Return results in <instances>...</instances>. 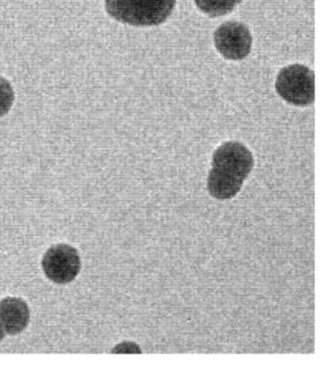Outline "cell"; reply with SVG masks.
<instances>
[{"mask_svg": "<svg viewBox=\"0 0 323 365\" xmlns=\"http://www.w3.org/2000/svg\"><path fill=\"white\" fill-rule=\"evenodd\" d=\"M212 165L207 176V190L216 200H226L240 192L252 170L255 159L242 143L227 142L213 153Z\"/></svg>", "mask_w": 323, "mask_h": 365, "instance_id": "obj_1", "label": "cell"}, {"mask_svg": "<svg viewBox=\"0 0 323 365\" xmlns=\"http://www.w3.org/2000/svg\"><path fill=\"white\" fill-rule=\"evenodd\" d=\"M177 0H106L109 16L137 27L158 26L171 16Z\"/></svg>", "mask_w": 323, "mask_h": 365, "instance_id": "obj_2", "label": "cell"}, {"mask_svg": "<svg viewBox=\"0 0 323 365\" xmlns=\"http://www.w3.org/2000/svg\"><path fill=\"white\" fill-rule=\"evenodd\" d=\"M275 88L285 102L297 106H309L315 101V74L307 66H288L280 71Z\"/></svg>", "mask_w": 323, "mask_h": 365, "instance_id": "obj_3", "label": "cell"}, {"mask_svg": "<svg viewBox=\"0 0 323 365\" xmlns=\"http://www.w3.org/2000/svg\"><path fill=\"white\" fill-rule=\"evenodd\" d=\"M215 45L224 58L238 61L246 58L252 51V34L243 23L225 22L215 31Z\"/></svg>", "mask_w": 323, "mask_h": 365, "instance_id": "obj_4", "label": "cell"}, {"mask_svg": "<svg viewBox=\"0 0 323 365\" xmlns=\"http://www.w3.org/2000/svg\"><path fill=\"white\" fill-rule=\"evenodd\" d=\"M42 267L47 277L54 283H69L79 274V254L72 247L59 244L48 250L43 257Z\"/></svg>", "mask_w": 323, "mask_h": 365, "instance_id": "obj_5", "label": "cell"}, {"mask_svg": "<svg viewBox=\"0 0 323 365\" xmlns=\"http://www.w3.org/2000/svg\"><path fill=\"white\" fill-rule=\"evenodd\" d=\"M30 309L22 299L8 297L0 302V323L9 335H16L27 327Z\"/></svg>", "mask_w": 323, "mask_h": 365, "instance_id": "obj_6", "label": "cell"}, {"mask_svg": "<svg viewBox=\"0 0 323 365\" xmlns=\"http://www.w3.org/2000/svg\"><path fill=\"white\" fill-rule=\"evenodd\" d=\"M242 0H195L199 10L210 17L225 16L235 10Z\"/></svg>", "mask_w": 323, "mask_h": 365, "instance_id": "obj_7", "label": "cell"}, {"mask_svg": "<svg viewBox=\"0 0 323 365\" xmlns=\"http://www.w3.org/2000/svg\"><path fill=\"white\" fill-rule=\"evenodd\" d=\"M14 94L10 83L0 77V116L7 114L13 106Z\"/></svg>", "mask_w": 323, "mask_h": 365, "instance_id": "obj_8", "label": "cell"}, {"mask_svg": "<svg viewBox=\"0 0 323 365\" xmlns=\"http://www.w3.org/2000/svg\"><path fill=\"white\" fill-rule=\"evenodd\" d=\"M114 352H138L140 353V347L131 343H125L121 344L117 349H114Z\"/></svg>", "mask_w": 323, "mask_h": 365, "instance_id": "obj_9", "label": "cell"}, {"mask_svg": "<svg viewBox=\"0 0 323 365\" xmlns=\"http://www.w3.org/2000/svg\"><path fill=\"white\" fill-rule=\"evenodd\" d=\"M5 337V331L4 329H3V327L1 323H0V341L3 340Z\"/></svg>", "mask_w": 323, "mask_h": 365, "instance_id": "obj_10", "label": "cell"}]
</instances>
